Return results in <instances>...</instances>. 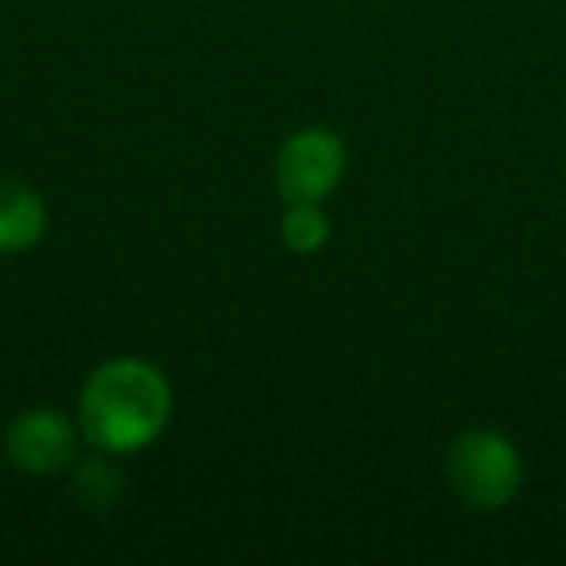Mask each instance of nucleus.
Instances as JSON below:
<instances>
[{"label":"nucleus","mask_w":566,"mask_h":566,"mask_svg":"<svg viewBox=\"0 0 566 566\" xmlns=\"http://www.w3.org/2000/svg\"><path fill=\"white\" fill-rule=\"evenodd\" d=\"M74 489H78V496L86 504H94V509H105V504H109L113 496L120 493V478L105 462H90V465H82V470H78V478H74Z\"/></svg>","instance_id":"nucleus-7"},{"label":"nucleus","mask_w":566,"mask_h":566,"mask_svg":"<svg viewBox=\"0 0 566 566\" xmlns=\"http://www.w3.org/2000/svg\"><path fill=\"white\" fill-rule=\"evenodd\" d=\"M48 233V206L28 182L0 179V252H28Z\"/></svg>","instance_id":"nucleus-5"},{"label":"nucleus","mask_w":566,"mask_h":566,"mask_svg":"<svg viewBox=\"0 0 566 566\" xmlns=\"http://www.w3.org/2000/svg\"><path fill=\"white\" fill-rule=\"evenodd\" d=\"M171 419V385L164 369L140 357L105 361L78 396V427L102 454H136L164 434Z\"/></svg>","instance_id":"nucleus-1"},{"label":"nucleus","mask_w":566,"mask_h":566,"mask_svg":"<svg viewBox=\"0 0 566 566\" xmlns=\"http://www.w3.org/2000/svg\"><path fill=\"white\" fill-rule=\"evenodd\" d=\"M447 481L470 509L496 512L524 485V462L501 431H465L447 450Z\"/></svg>","instance_id":"nucleus-2"},{"label":"nucleus","mask_w":566,"mask_h":566,"mask_svg":"<svg viewBox=\"0 0 566 566\" xmlns=\"http://www.w3.org/2000/svg\"><path fill=\"white\" fill-rule=\"evenodd\" d=\"M78 450V431L66 416H59L55 408H32L20 411L12 419L9 434H4V454L28 478H51L63 473L74 462Z\"/></svg>","instance_id":"nucleus-4"},{"label":"nucleus","mask_w":566,"mask_h":566,"mask_svg":"<svg viewBox=\"0 0 566 566\" xmlns=\"http://www.w3.org/2000/svg\"><path fill=\"white\" fill-rule=\"evenodd\" d=\"M283 241L292 252H318L326 241H331V218L323 213L318 202H292L287 213H283Z\"/></svg>","instance_id":"nucleus-6"},{"label":"nucleus","mask_w":566,"mask_h":566,"mask_svg":"<svg viewBox=\"0 0 566 566\" xmlns=\"http://www.w3.org/2000/svg\"><path fill=\"white\" fill-rule=\"evenodd\" d=\"M346 175V144L331 128H300L283 140L275 182L287 202H323Z\"/></svg>","instance_id":"nucleus-3"}]
</instances>
